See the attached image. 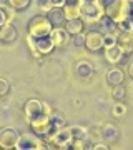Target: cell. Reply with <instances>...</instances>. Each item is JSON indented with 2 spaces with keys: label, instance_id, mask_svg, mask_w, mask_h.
Wrapping results in <instances>:
<instances>
[{
  "label": "cell",
  "instance_id": "obj_4",
  "mask_svg": "<svg viewBox=\"0 0 133 150\" xmlns=\"http://www.w3.org/2000/svg\"><path fill=\"white\" fill-rule=\"evenodd\" d=\"M27 40H28V47H30L35 59H40L43 55L50 54L55 48L52 40H50V37H32V35H28Z\"/></svg>",
  "mask_w": 133,
  "mask_h": 150
},
{
  "label": "cell",
  "instance_id": "obj_7",
  "mask_svg": "<svg viewBox=\"0 0 133 150\" xmlns=\"http://www.w3.org/2000/svg\"><path fill=\"white\" fill-rule=\"evenodd\" d=\"M18 132L12 127H5L0 130V149L4 150H12L15 149V144L18 140Z\"/></svg>",
  "mask_w": 133,
  "mask_h": 150
},
{
  "label": "cell",
  "instance_id": "obj_9",
  "mask_svg": "<svg viewBox=\"0 0 133 150\" xmlns=\"http://www.w3.org/2000/svg\"><path fill=\"white\" fill-rule=\"evenodd\" d=\"M98 134H100V139H103L106 144H113V142H117L120 139V130H118L117 125H113V123H103L98 130Z\"/></svg>",
  "mask_w": 133,
  "mask_h": 150
},
{
  "label": "cell",
  "instance_id": "obj_23",
  "mask_svg": "<svg viewBox=\"0 0 133 150\" xmlns=\"http://www.w3.org/2000/svg\"><path fill=\"white\" fill-rule=\"evenodd\" d=\"M127 105L123 102H115V105H113V108H112V115L115 118H120V117H123L125 113H127Z\"/></svg>",
  "mask_w": 133,
  "mask_h": 150
},
{
  "label": "cell",
  "instance_id": "obj_24",
  "mask_svg": "<svg viewBox=\"0 0 133 150\" xmlns=\"http://www.w3.org/2000/svg\"><path fill=\"white\" fill-rule=\"evenodd\" d=\"M7 2H8V7L13 10H23L30 5V0H7Z\"/></svg>",
  "mask_w": 133,
  "mask_h": 150
},
{
  "label": "cell",
  "instance_id": "obj_18",
  "mask_svg": "<svg viewBox=\"0 0 133 150\" xmlns=\"http://www.w3.org/2000/svg\"><path fill=\"white\" fill-rule=\"evenodd\" d=\"M75 70H77V74H78L82 79H90L91 75H93V72H95L93 65H91L88 60H80V62H77Z\"/></svg>",
  "mask_w": 133,
  "mask_h": 150
},
{
  "label": "cell",
  "instance_id": "obj_1",
  "mask_svg": "<svg viewBox=\"0 0 133 150\" xmlns=\"http://www.w3.org/2000/svg\"><path fill=\"white\" fill-rule=\"evenodd\" d=\"M80 18L85 23H96L105 15V8L98 4V0H80Z\"/></svg>",
  "mask_w": 133,
  "mask_h": 150
},
{
  "label": "cell",
  "instance_id": "obj_15",
  "mask_svg": "<svg viewBox=\"0 0 133 150\" xmlns=\"http://www.w3.org/2000/svg\"><path fill=\"white\" fill-rule=\"evenodd\" d=\"M105 80L108 85H118V83H123V80H125V72H123L120 67H117V65H113L112 69L106 72V77Z\"/></svg>",
  "mask_w": 133,
  "mask_h": 150
},
{
  "label": "cell",
  "instance_id": "obj_12",
  "mask_svg": "<svg viewBox=\"0 0 133 150\" xmlns=\"http://www.w3.org/2000/svg\"><path fill=\"white\" fill-rule=\"evenodd\" d=\"M47 18L52 23V27H63V23L67 22L63 7H50L47 10Z\"/></svg>",
  "mask_w": 133,
  "mask_h": 150
},
{
  "label": "cell",
  "instance_id": "obj_10",
  "mask_svg": "<svg viewBox=\"0 0 133 150\" xmlns=\"http://www.w3.org/2000/svg\"><path fill=\"white\" fill-rule=\"evenodd\" d=\"M85 47L90 52H98L103 50V33L95 30V32L85 33Z\"/></svg>",
  "mask_w": 133,
  "mask_h": 150
},
{
  "label": "cell",
  "instance_id": "obj_34",
  "mask_svg": "<svg viewBox=\"0 0 133 150\" xmlns=\"http://www.w3.org/2000/svg\"><path fill=\"white\" fill-rule=\"evenodd\" d=\"M120 2H127V0H120Z\"/></svg>",
  "mask_w": 133,
  "mask_h": 150
},
{
  "label": "cell",
  "instance_id": "obj_29",
  "mask_svg": "<svg viewBox=\"0 0 133 150\" xmlns=\"http://www.w3.org/2000/svg\"><path fill=\"white\" fill-rule=\"evenodd\" d=\"M7 22H8L7 13H5V10H4V7H0V27H2V25H5Z\"/></svg>",
  "mask_w": 133,
  "mask_h": 150
},
{
  "label": "cell",
  "instance_id": "obj_26",
  "mask_svg": "<svg viewBox=\"0 0 133 150\" xmlns=\"http://www.w3.org/2000/svg\"><path fill=\"white\" fill-rule=\"evenodd\" d=\"M117 43V35L115 33H103V47H110Z\"/></svg>",
  "mask_w": 133,
  "mask_h": 150
},
{
  "label": "cell",
  "instance_id": "obj_22",
  "mask_svg": "<svg viewBox=\"0 0 133 150\" xmlns=\"http://www.w3.org/2000/svg\"><path fill=\"white\" fill-rule=\"evenodd\" d=\"M72 130V135L73 139H88V129L82 127V125H77V127H70Z\"/></svg>",
  "mask_w": 133,
  "mask_h": 150
},
{
  "label": "cell",
  "instance_id": "obj_17",
  "mask_svg": "<svg viewBox=\"0 0 133 150\" xmlns=\"http://www.w3.org/2000/svg\"><path fill=\"white\" fill-rule=\"evenodd\" d=\"M63 28L68 32V35H75V33L83 32L85 22L82 20V18H70V20H67L63 23Z\"/></svg>",
  "mask_w": 133,
  "mask_h": 150
},
{
  "label": "cell",
  "instance_id": "obj_5",
  "mask_svg": "<svg viewBox=\"0 0 133 150\" xmlns=\"http://www.w3.org/2000/svg\"><path fill=\"white\" fill-rule=\"evenodd\" d=\"M23 113H25V118L28 123H35L42 118L50 117L48 113H45L43 110V102L37 100V98H30L28 102L23 105Z\"/></svg>",
  "mask_w": 133,
  "mask_h": 150
},
{
  "label": "cell",
  "instance_id": "obj_11",
  "mask_svg": "<svg viewBox=\"0 0 133 150\" xmlns=\"http://www.w3.org/2000/svg\"><path fill=\"white\" fill-rule=\"evenodd\" d=\"M17 37H18V30H17V27L12 22H7L5 25L0 27V42L2 43L8 45V43L15 42Z\"/></svg>",
  "mask_w": 133,
  "mask_h": 150
},
{
  "label": "cell",
  "instance_id": "obj_6",
  "mask_svg": "<svg viewBox=\"0 0 133 150\" xmlns=\"http://www.w3.org/2000/svg\"><path fill=\"white\" fill-rule=\"evenodd\" d=\"M15 149L17 150H38V149H47V145L43 144V139H40V135L23 134V135H18Z\"/></svg>",
  "mask_w": 133,
  "mask_h": 150
},
{
  "label": "cell",
  "instance_id": "obj_19",
  "mask_svg": "<svg viewBox=\"0 0 133 150\" xmlns=\"http://www.w3.org/2000/svg\"><path fill=\"white\" fill-rule=\"evenodd\" d=\"M50 123H52V130H58V129H62V127L67 125L63 115L58 113V112H52L50 113Z\"/></svg>",
  "mask_w": 133,
  "mask_h": 150
},
{
  "label": "cell",
  "instance_id": "obj_2",
  "mask_svg": "<svg viewBox=\"0 0 133 150\" xmlns=\"http://www.w3.org/2000/svg\"><path fill=\"white\" fill-rule=\"evenodd\" d=\"M43 140L52 142L53 145H57V149H72L73 135H72L70 127L65 125V127H62L58 130H50L47 135H43Z\"/></svg>",
  "mask_w": 133,
  "mask_h": 150
},
{
  "label": "cell",
  "instance_id": "obj_13",
  "mask_svg": "<svg viewBox=\"0 0 133 150\" xmlns=\"http://www.w3.org/2000/svg\"><path fill=\"white\" fill-rule=\"evenodd\" d=\"M96 23H98V32H101V33H115V35L120 33V30L117 27V22L113 20L108 13H105Z\"/></svg>",
  "mask_w": 133,
  "mask_h": 150
},
{
  "label": "cell",
  "instance_id": "obj_14",
  "mask_svg": "<svg viewBox=\"0 0 133 150\" xmlns=\"http://www.w3.org/2000/svg\"><path fill=\"white\" fill-rule=\"evenodd\" d=\"M48 37L52 40L53 47H62V45H65L68 42V32L63 27H53Z\"/></svg>",
  "mask_w": 133,
  "mask_h": 150
},
{
  "label": "cell",
  "instance_id": "obj_21",
  "mask_svg": "<svg viewBox=\"0 0 133 150\" xmlns=\"http://www.w3.org/2000/svg\"><path fill=\"white\" fill-rule=\"evenodd\" d=\"M63 12H65V18H67V20H70V18H80L78 4H77V5H65Z\"/></svg>",
  "mask_w": 133,
  "mask_h": 150
},
{
  "label": "cell",
  "instance_id": "obj_25",
  "mask_svg": "<svg viewBox=\"0 0 133 150\" xmlns=\"http://www.w3.org/2000/svg\"><path fill=\"white\" fill-rule=\"evenodd\" d=\"M72 43H73V47H85V33L80 32L72 35Z\"/></svg>",
  "mask_w": 133,
  "mask_h": 150
},
{
  "label": "cell",
  "instance_id": "obj_20",
  "mask_svg": "<svg viewBox=\"0 0 133 150\" xmlns=\"http://www.w3.org/2000/svg\"><path fill=\"white\" fill-rule=\"evenodd\" d=\"M125 97H127V88L123 87V83H118V85L112 87V98L115 102H123Z\"/></svg>",
  "mask_w": 133,
  "mask_h": 150
},
{
  "label": "cell",
  "instance_id": "obj_28",
  "mask_svg": "<svg viewBox=\"0 0 133 150\" xmlns=\"http://www.w3.org/2000/svg\"><path fill=\"white\" fill-rule=\"evenodd\" d=\"M91 149H93V150H108V149H110V144H106V142L93 144V145H91Z\"/></svg>",
  "mask_w": 133,
  "mask_h": 150
},
{
  "label": "cell",
  "instance_id": "obj_16",
  "mask_svg": "<svg viewBox=\"0 0 133 150\" xmlns=\"http://www.w3.org/2000/svg\"><path fill=\"white\" fill-rule=\"evenodd\" d=\"M117 45L122 48L125 54H132L133 52V35L125 32H120L117 35Z\"/></svg>",
  "mask_w": 133,
  "mask_h": 150
},
{
  "label": "cell",
  "instance_id": "obj_30",
  "mask_svg": "<svg viewBox=\"0 0 133 150\" xmlns=\"http://www.w3.org/2000/svg\"><path fill=\"white\" fill-rule=\"evenodd\" d=\"M52 7H63L65 5V0H48Z\"/></svg>",
  "mask_w": 133,
  "mask_h": 150
},
{
  "label": "cell",
  "instance_id": "obj_27",
  "mask_svg": "<svg viewBox=\"0 0 133 150\" xmlns=\"http://www.w3.org/2000/svg\"><path fill=\"white\" fill-rule=\"evenodd\" d=\"M8 92H10V83L0 77V97H5Z\"/></svg>",
  "mask_w": 133,
  "mask_h": 150
},
{
  "label": "cell",
  "instance_id": "obj_32",
  "mask_svg": "<svg viewBox=\"0 0 133 150\" xmlns=\"http://www.w3.org/2000/svg\"><path fill=\"white\" fill-rule=\"evenodd\" d=\"M80 0H65V5H77ZM63 5V7H65Z\"/></svg>",
  "mask_w": 133,
  "mask_h": 150
},
{
  "label": "cell",
  "instance_id": "obj_31",
  "mask_svg": "<svg viewBox=\"0 0 133 150\" xmlns=\"http://www.w3.org/2000/svg\"><path fill=\"white\" fill-rule=\"evenodd\" d=\"M113 2H115V0H98V4H100L101 7H103V8H106V7H110L113 4Z\"/></svg>",
  "mask_w": 133,
  "mask_h": 150
},
{
  "label": "cell",
  "instance_id": "obj_33",
  "mask_svg": "<svg viewBox=\"0 0 133 150\" xmlns=\"http://www.w3.org/2000/svg\"><path fill=\"white\" fill-rule=\"evenodd\" d=\"M128 74H130V77L133 79V60L128 64Z\"/></svg>",
  "mask_w": 133,
  "mask_h": 150
},
{
  "label": "cell",
  "instance_id": "obj_8",
  "mask_svg": "<svg viewBox=\"0 0 133 150\" xmlns=\"http://www.w3.org/2000/svg\"><path fill=\"white\" fill-rule=\"evenodd\" d=\"M103 55H105V60L108 62V64L118 65L123 59H125L127 54L115 43V45H110V47H103Z\"/></svg>",
  "mask_w": 133,
  "mask_h": 150
},
{
  "label": "cell",
  "instance_id": "obj_3",
  "mask_svg": "<svg viewBox=\"0 0 133 150\" xmlns=\"http://www.w3.org/2000/svg\"><path fill=\"white\" fill-rule=\"evenodd\" d=\"M28 35L32 37H48L52 32V23L48 22L47 15H35L28 22Z\"/></svg>",
  "mask_w": 133,
  "mask_h": 150
}]
</instances>
